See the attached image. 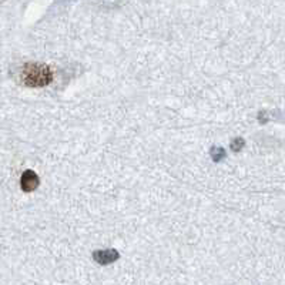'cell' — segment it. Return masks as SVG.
<instances>
[{"label": "cell", "instance_id": "6da1fadb", "mask_svg": "<svg viewBox=\"0 0 285 285\" xmlns=\"http://www.w3.org/2000/svg\"><path fill=\"white\" fill-rule=\"evenodd\" d=\"M22 83L27 87H46L53 81V70L42 63H26L20 73Z\"/></svg>", "mask_w": 285, "mask_h": 285}, {"label": "cell", "instance_id": "7a4b0ae2", "mask_svg": "<svg viewBox=\"0 0 285 285\" xmlns=\"http://www.w3.org/2000/svg\"><path fill=\"white\" fill-rule=\"evenodd\" d=\"M40 184V180H39V176L36 174L35 171L32 170H26L23 174H22V178H20V187L25 193H32L35 191L36 188L39 187Z\"/></svg>", "mask_w": 285, "mask_h": 285}, {"label": "cell", "instance_id": "3957f363", "mask_svg": "<svg viewBox=\"0 0 285 285\" xmlns=\"http://www.w3.org/2000/svg\"><path fill=\"white\" fill-rule=\"evenodd\" d=\"M93 258L97 264H101V265H107V264H111L117 259L120 258V254L117 249H100V251H94L93 252Z\"/></svg>", "mask_w": 285, "mask_h": 285}, {"label": "cell", "instance_id": "277c9868", "mask_svg": "<svg viewBox=\"0 0 285 285\" xmlns=\"http://www.w3.org/2000/svg\"><path fill=\"white\" fill-rule=\"evenodd\" d=\"M210 153H211V157H213V160L215 163L221 161L225 157V150H224L223 147H218V146H214Z\"/></svg>", "mask_w": 285, "mask_h": 285}, {"label": "cell", "instance_id": "5b68a950", "mask_svg": "<svg viewBox=\"0 0 285 285\" xmlns=\"http://www.w3.org/2000/svg\"><path fill=\"white\" fill-rule=\"evenodd\" d=\"M244 140L241 138V137H238V138H235V140H232V143H231V150L232 152H240L241 149L244 147Z\"/></svg>", "mask_w": 285, "mask_h": 285}]
</instances>
